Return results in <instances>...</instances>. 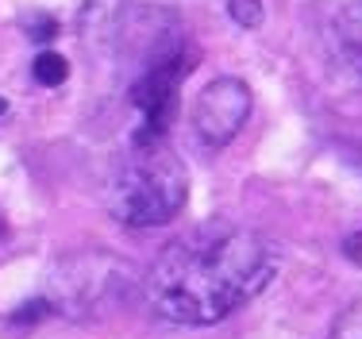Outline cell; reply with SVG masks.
I'll list each match as a JSON object with an SVG mask.
<instances>
[{
    "mask_svg": "<svg viewBox=\"0 0 362 339\" xmlns=\"http://www.w3.org/2000/svg\"><path fill=\"white\" fill-rule=\"evenodd\" d=\"M343 251H347V258H351V263H358V266H362V231H358V236H351L347 243H343Z\"/></svg>",
    "mask_w": 362,
    "mask_h": 339,
    "instance_id": "ba28073f",
    "label": "cell"
},
{
    "mask_svg": "<svg viewBox=\"0 0 362 339\" xmlns=\"http://www.w3.org/2000/svg\"><path fill=\"white\" fill-rule=\"evenodd\" d=\"M66 74H70V66H66L62 54H39L35 58V81L39 85H62Z\"/></svg>",
    "mask_w": 362,
    "mask_h": 339,
    "instance_id": "8992f818",
    "label": "cell"
},
{
    "mask_svg": "<svg viewBox=\"0 0 362 339\" xmlns=\"http://www.w3.org/2000/svg\"><path fill=\"white\" fill-rule=\"evenodd\" d=\"M251 89L239 77H216L193 100V135L204 146H223L243 132L251 116Z\"/></svg>",
    "mask_w": 362,
    "mask_h": 339,
    "instance_id": "277c9868",
    "label": "cell"
},
{
    "mask_svg": "<svg viewBox=\"0 0 362 339\" xmlns=\"http://www.w3.org/2000/svg\"><path fill=\"white\" fill-rule=\"evenodd\" d=\"M231 20H239V23H247V28H255L258 20H262V4L258 0H231Z\"/></svg>",
    "mask_w": 362,
    "mask_h": 339,
    "instance_id": "52a82bcc",
    "label": "cell"
},
{
    "mask_svg": "<svg viewBox=\"0 0 362 339\" xmlns=\"http://www.w3.org/2000/svg\"><path fill=\"white\" fill-rule=\"evenodd\" d=\"M339 39H343V47L351 50V58L362 66V4H355V8H347V12H343Z\"/></svg>",
    "mask_w": 362,
    "mask_h": 339,
    "instance_id": "5b68a950",
    "label": "cell"
},
{
    "mask_svg": "<svg viewBox=\"0 0 362 339\" xmlns=\"http://www.w3.org/2000/svg\"><path fill=\"white\" fill-rule=\"evenodd\" d=\"M189 62H193L189 39L185 31L174 35V28L162 31V39L143 54L139 74H135V85H132V100L139 108L135 143H162L166 139V127L174 120V104H177V85L189 74Z\"/></svg>",
    "mask_w": 362,
    "mask_h": 339,
    "instance_id": "3957f363",
    "label": "cell"
},
{
    "mask_svg": "<svg viewBox=\"0 0 362 339\" xmlns=\"http://www.w3.org/2000/svg\"><path fill=\"white\" fill-rule=\"evenodd\" d=\"M189 173L166 143H132L108 181V208L127 228H162L185 208Z\"/></svg>",
    "mask_w": 362,
    "mask_h": 339,
    "instance_id": "7a4b0ae2",
    "label": "cell"
},
{
    "mask_svg": "<svg viewBox=\"0 0 362 339\" xmlns=\"http://www.w3.org/2000/svg\"><path fill=\"white\" fill-rule=\"evenodd\" d=\"M278 274V247L235 220L185 231L146 274V301L170 324L204 328L251 305Z\"/></svg>",
    "mask_w": 362,
    "mask_h": 339,
    "instance_id": "6da1fadb",
    "label": "cell"
}]
</instances>
